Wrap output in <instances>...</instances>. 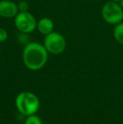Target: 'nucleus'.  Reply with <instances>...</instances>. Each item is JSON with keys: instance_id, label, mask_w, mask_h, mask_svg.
I'll use <instances>...</instances> for the list:
<instances>
[{"instance_id": "obj_1", "label": "nucleus", "mask_w": 123, "mask_h": 124, "mask_svg": "<svg viewBox=\"0 0 123 124\" xmlns=\"http://www.w3.org/2000/svg\"><path fill=\"white\" fill-rule=\"evenodd\" d=\"M48 54L44 45L32 41L28 42L24 47L22 60L28 69L37 71L45 67L48 60Z\"/></svg>"}, {"instance_id": "obj_2", "label": "nucleus", "mask_w": 123, "mask_h": 124, "mask_svg": "<svg viewBox=\"0 0 123 124\" xmlns=\"http://www.w3.org/2000/svg\"><path fill=\"white\" fill-rule=\"evenodd\" d=\"M40 100L34 93L23 91L15 98V106L18 111L25 116L36 114L40 109Z\"/></svg>"}, {"instance_id": "obj_3", "label": "nucleus", "mask_w": 123, "mask_h": 124, "mask_svg": "<svg viewBox=\"0 0 123 124\" xmlns=\"http://www.w3.org/2000/svg\"><path fill=\"white\" fill-rule=\"evenodd\" d=\"M101 16L105 23L116 25L122 21L123 8L118 2L110 0L102 6Z\"/></svg>"}, {"instance_id": "obj_4", "label": "nucleus", "mask_w": 123, "mask_h": 124, "mask_svg": "<svg viewBox=\"0 0 123 124\" xmlns=\"http://www.w3.org/2000/svg\"><path fill=\"white\" fill-rule=\"evenodd\" d=\"M43 45L48 53L59 55L62 53L67 47V41L61 33L52 31L50 34L45 36Z\"/></svg>"}, {"instance_id": "obj_5", "label": "nucleus", "mask_w": 123, "mask_h": 124, "mask_svg": "<svg viewBox=\"0 0 123 124\" xmlns=\"http://www.w3.org/2000/svg\"><path fill=\"white\" fill-rule=\"evenodd\" d=\"M14 19L15 27L22 34H29L36 30L37 20L29 11L19 12Z\"/></svg>"}, {"instance_id": "obj_6", "label": "nucleus", "mask_w": 123, "mask_h": 124, "mask_svg": "<svg viewBox=\"0 0 123 124\" xmlns=\"http://www.w3.org/2000/svg\"><path fill=\"white\" fill-rule=\"evenodd\" d=\"M19 13L18 4L11 0L0 1V17L6 19L14 18Z\"/></svg>"}, {"instance_id": "obj_7", "label": "nucleus", "mask_w": 123, "mask_h": 124, "mask_svg": "<svg viewBox=\"0 0 123 124\" xmlns=\"http://www.w3.org/2000/svg\"><path fill=\"white\" fill-rule=\"evenodd\" d=\"M36 30L39 31L41 34L46 36L51 32L54 31V22L51 18L48 17H43L37 20V25H36Z\"/></svg>"}, {"instance_id": "obj_8", "label": "nucleus", "mask_w": 123, "mask_h": 124, "mask_svg": "<svg viewBox=\"0 0 123 124\" xmlns=\"http://www.w3.org/2000/svg\"><path fill=\"white\" fill-rule=\"evenodd\" d=\"M113 36L117 43L123 46V22H120L119 24L114 26L113 29Z\"/></svg>"}, {"instance_id": "obj_9", "label": "nucleus", "mask_w": 123, "mask_h": 124, "mask_svg": "<svg viewBox=\"0 0 123 124\" xmlns=\"http://www.w3.org/2000/svg\"><path fill=\"white\" fill-rule=\"evenodd\" d=\"M25 124H43V123L40 116L36 114H33L26 116L25 120Z\"/></svg>"}, {"instance_id": "obj_10", "label": "nucleus", "mask_w": 123, "mask_h": 124, "mask_svg": "<svg viewBox=\"0 0 123 124\" xmlns=\"http://www.w3.org/2000/svg\"><path fill=\"white\" fill-rule=\"evenodd\" d=\"M18 4V8H19V12H25L28 11L29 8V4L25 0H22L20 3H17Z\"/></svg>"}, {"instance_id": "obj_11", "label": "nucleus", "mask_w": 123, "mask_h": 124, "mask_svg": "<svg viewBox=\"0 0 123 124\" xmlns=\"http://www.w3.org/2000/svg\"><path fill=\"white\" fill-rule=\"evenodd\" d=\"M8 37V31L3 28H0V44L7 41Z\"/></svg>"}, {"instance_id": "obj_12", "label": "nucleus", "mask_w": 123, "mask_h": 124, "mask_svg": "<svg viewBox=\"0 0 123 124\" xmlns=\"http://www.w3.org/2000/svg\"><path fill=\"white\" fill-rule=\"evenodd\" d=\"M119 3H120V5H121V7L123 8V0H121L120 2H119Z\"/></svg>"}, {"instance_id": "obj_13", "label": "nucleus", "mask_w": 123, "mask_h": 124, "mask_svg": "<svg viewBox=\"0 0 123 124\" xmlns=\"http://www.w3.org/2000/svg\"><path fill=\"white\" fill-rule=\"evenodd\" d=\"M110 1H114V2H118V3H119V2H120L121 0H110Z\"/></svg>"}, {"instance_id": "obj_14", "label": "nucleus", "mask_w": 123, "mask_h": 124, "mask_svg": "<svg viewBox=\"0 0 123 124\" xmlns=\"http://www.w3.org/2000/svg\"><path fill=\"white\" fill-rule=\"evenodd\" d=\"M0 52H1V47H0Z\"/></svg>"}, {"instance_id": "obj_15", "label": "nucleus", "mask_w": 123, "mask_h": 124, "mask_svg": "<svg viewBox=\"0 0 123 124\" xmlns=\"http://www.w3.org/2000/svg\"><path fill=\"white\" fill-rule=\"evenodd\" d=\"M122 22H123V18H122Z\"/></svg>"}]
</instances>
